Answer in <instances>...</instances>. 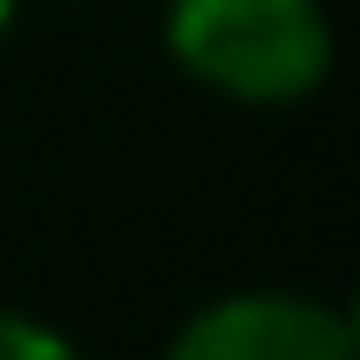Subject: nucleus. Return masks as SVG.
<instances>
[{"instance_id": "nucleus-1", "label": "nucleus", "mask_w": 360, "mask_h": 360, "mask_svg": "<svg viewBox=\"0 0 360 360\" xmlns=\"http://www.w3.org/2000/svg\"><path fill=\"white\" fill-rule=\"evenodd\" d=\"M167 53L240 107H287L327 80L334 27L321 0H167Z\"/></svg>"}, {"instance_id": "nucleus-2", "label": "nucleus", "mask_w": 360, "mask_h": 360, "mask_svg": "<svg viewBox=\"0 0 360 360\" xmlns=\"http://www.w3.org/2000/svg\"><path fill=\"white\" fill-rule=\"evenodd\" d=\"M160 360H360L354 321L307 294H227L200 307Z\"/></svg>"}, {"instance_id": "nucleus-3", "label": "nucleus", "mask_w": 360, "mask_h": 360, "mask_svg": "<svg viewBox=\"0 0 360 360\" xmlns=\"http://www.w3.org/2000/svg\"><path fill=\"white\" fill-rule=\"evenodd\" d=\"M0 360H80V347L34 314H0Z\"/></svg>"}, {"instance_id": "nucleus-4", "label": "nucleus", "mask_w": 360, "mask_h": 360, "mask_svg": "<svg viewBox=\"0 0 360 360\" xmlns=\"http://www.w3.org/2000/svg\"><path fill=\"white\" fill-rule=\"evenodd\" d=\"M13 13H20V0H0V40H7V27H13Z\"/></svg>"}]
</instances>
